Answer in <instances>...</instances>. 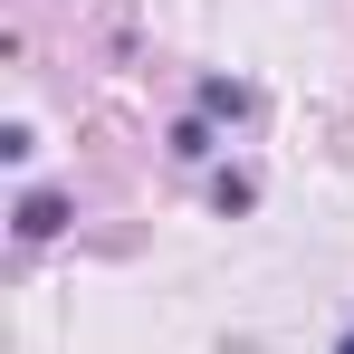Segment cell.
<instances>
[{
	"mask_svg": "<svg viewBox=\"0 0 354 354\" xmlns=\"http://www.w3.org/2000/svg\"><path fill=\"white\" fill-rule=\"evenodd\" d=\"M67 230V201L58 192H29V201H19V239H58Z\"/></svg>",
	"mask_w": 354,
	"mask_h": 354,
	"instance_id": "cell-1",
	"label": "cell"
},
{
	"mask_svg": "<svg viewBox=\"0 0 354 354\" xmlns=\"http://www.w3.org/2000/svg\"><path fill=\"white\" fill-rule=\"evenodd\" d=\"M335 354H354V335H345V345H335Z\"/></svg>",
	"mask_w": 354,
	"mask_h": 354,
	"instance_id": "cell-2",
	"label": "cell"
}]
</instances>
